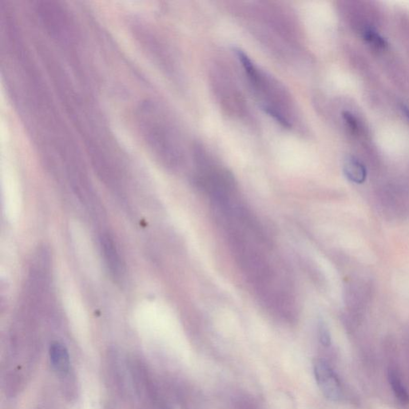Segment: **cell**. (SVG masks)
I'll return each mask as SVG.
<instances>
[{"label":"cell","mask_w":409,"mask_h":409,"mask_svg":"<svg viewBox=\"0 0 409 409\" xmlns=\"http://www.w3.org/2000/svg\"><path fill=\"white\" fill-rule=\"evenodd\" d=\"M313 372L317 385L324 397L332 401H339L342 397V387L331 367L323 360H317Z\"/></svg>","instance_id":"1"},{"label":"cell","mask_w":409,"mask_h":409,"mask_svg":"<svg viewBox=\"0 0 409 409\" xmlns=\"http://www.w3.org/2000/svg\"><path fill=\"white\" fill-rule=\"evenodd\" d=\"M51 365L60 374H66L70 370L71 360L67 347L59 342L51 344L49 350Z\"/></svg>","instance_id":"2"},{"label":"cell","mask_w":409,"mask_h":409,"mask_svg":"<svg viewBox=\"0 0 409 409\" xmlns=\"http://www.w3.org/2000/svg\"><path fill=\"white\" fill-rule=\"evenodd\" d=\"M344 173L347 179L357 184L364 182L367 177L364 166L353 157H350L344 161Z\"/></svg>","instance_id":"3"},{"label":"cell","mask_w":409,"mask_h":409,"mask_svg":"<svg viewBox=\"0 0 409 409\" xmlns=\"http://www.w3.org/2000/svg\"><path fill=\"white\" fill-rule=\"evenodd\" d=\"M103 244H104L107 261L111 267V270H112L114 274H119L121 264H120L119 257H118L117 250H116V248H114V243L110 237H104L103 240Z\"/></svg>","instance_id":"4"},{"label":"cell","mask_w":409,"mask_h":409,"mask_svg":"<svg viewBox=\"0 0 409 409\" xmlns=\"http://www.w3.org/2000/svg\"><path fill=\"white\" fill-rule=\"evenodd\" d=\"M388 380H390L393 391L394 392L395 396L401 402L402 404H408V393L404 387V384H402L401 380L399 377L398 374L393 370H390Z\"/></svg>","instance_id":"5"},{"label":"cell","mask_w":409,"mask_h":409,"mask_svg":"<svg viewBox=\"0 0 409 409\" xmlns=\"http://www.w3.org/2000/svg\"><path fill=\"white\" fill-rule=\"evenodd\" d=\"M363 37L366 42L371 44L376 48L383 49L384 47H387V41L381 35H379L377 31H373V30H365L363 33Z\"/></svg>","instance_id":"6"},{"label":"cell","mask_w":409,"mask_h":409,"mask_svg":"<svg viewBox=\"0 0 409 409\" xmlns=\"http://www.w3.org/2000/svg\"><path fill=\"white\" fill-rule=\"evenodd\" d=\"M343 118L347 124V127L350 129V131L356 132L358 130V122H357V118L354 114H352L350 111H344Z\"/></svg>","instance_id":"7"},{"label":"cell","mask_w":409,"mask_h":409,"mask_svg":"<svg viewBox=\"0 0 409 409\" xmlns=\"http://www.w3.org/2000/svg\"><path fill=\"white\" fill-rule=\"evenodd\" d=\"M319 337H320V342L323 345L329 346L331 344V337H330V331L326 327L325 324L320 323L319 325Z\"/></svg>","instance_id":"8"},{"label":"cell","mask_w":409,"mask_h":409,"mask_svg":"<svg viewBox=\"0 0 409 409\" xmlns=\"http://www.w3.org/2000/svg\"><path fill=\"white\" fill-rule=\"evenodd\" d=\"M402 112L404 113V115L407 117V119L409 120V108L405 105L401 106Z\"/></svg>","instance_id":"9"}]
</instances>
